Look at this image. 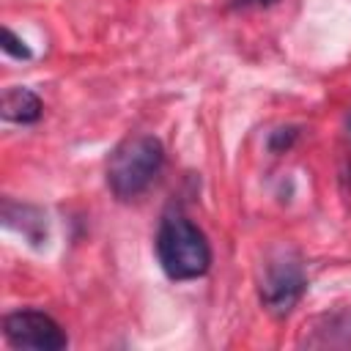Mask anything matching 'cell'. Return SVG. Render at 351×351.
I'll return each instance as SVG.
<instances>
[{"instance_id": "2", "label": "cell", "mask_w": 351, "mask_h": 351, "mask_svg": "<svg viewBox=\"0 0 351 351\" xmlns=\"http://www.w3.org/2000/svg\"><path fill=\"white\" fill-rule=\"evenodd\" d=\"M165 167V145L156 134H126L107 156V167H104V181L107 189L129 203L137 200L143 192H148V186L159 178Z\"/></svg>"}, {"instance_id": "9", "label": "cell", "mask_w": 351, "mask_h": 351, "mask_svg": "<svg viewBox=\"0 0 351 351\" xmlns=\"http://www.w3.org/2000/svg\"><path fill=\"white\" fill-rule=\"evenodd\" d=\"M296 140H299V126H280L269 134L266 145H269L271 154H285Z\"/></svg>"}, {"instance_id": "5", "label": "cell", "mask_w": 351, "mask_h": 351, "mask_svg": "<svg viewBox=\"0 0 351 351\" xmlns=\"http://www.w3.org/2000/svg\"><path fill=\"white\" fill-rule=\"evenodd\" d=\"M3 225L8 230H16L27 244L41 247L49 239V228H47V214L44 208L33 206V203H22V200H11L3 197V208H0Z\"/></svg>"}, {"instance_id": "11", "label": "cell", "mask_w": 351, "mask_h": 351, "mask_svg": "<svg viewBox=\"0 0 351 351\" xmlns=\"http://www.w3.org/2000/svg\"><path fill=\"white\" fill-rule=\"evenodd\" d=\"M348 134H351V115H348Z\"/></svg>"}, {"instance_id": "3", "label": "cell", "mask_w": 351, "mask_h": 351, "mask_svg": "<svg viewBox=\"0 0 351 351\" xmlns=\"http://www.w3.org/2000/svg\"><path fill=\"white\" fill-rule=\"evenodd\" d=\"M307 291V274L302 258L293 250H277L266 258L261 280H258V299L271 318H288L293 307L302 302Z\"/></svg>"}, {"instance_id": "1", "label": "cell", "mask_w": 351, "mask_h": 351, "mask_svg": "<svg viewBox=\"0 0 351 351\" xmlns=\"http://www.w3.org/2000/svg\"><path fill=\"white\" fill-rule=\"evenodd\" d=\"M154 252L159 269L173 282H189L206 277L214 261L206 233L189 219V214L181 206H167L162 211L154 236Z\"/></svg>"}, {"instance_id": "6", "label": "cell", "mask_w": 351, "mask_h": 351, "mask_svg": "<svg viewBox=\"0 0 351 351\" xmlns=\"http://www.w3.org/2000/svg\"><path fill=\"white\" fill-rule=\"evenodd\" d=\"M0 115L3 121L8 123H22V126H30V123H38L41 115H44V101L36 90L30 88H5L3 90V99H0Z\"/></svg>"}, {"instance_id": "8", "label": "cell", "mask_w": 351, "mask_h": 351, "mask_svg": "<svg viewBox=\"0 0 351 351\" xmlns=\"http://www.w3.org/2000/svg\"><path fill=\"white\" fill-rule=\"evenodd\" d=\"M0 49L8 55V58H16V60H30L33 58V49L22 41V36H16L11 27H3V44Z\"/></svg>"}, {"instance_id": "7", "label": "cell", "mask_w": 351, "mask_h": 351, "mask_svg": "<svg viewBox=\"0 0 351 351\" xmlns=\"http://www.w3.org/2000/svg\"><path fill=\"white\" fill-rule=\"evenodd\" d=\"M307 346H315V348H329V346H337V348H351V313H335V315H321L310 335L304 337Z\"/></svg>"}, {"instance_id": "10", "label": "cell", "mask_w": 351, "mask_h": 351, "mask_svg": "<svg viewBox=\"0 0 351 351\" xmlns=\"http://www.w3.org/2000/svg\"><path fill=\"white\" fill-rule=\"evenodd\" d=\"M277 0H230L233 8H266V5H274Z\"/></svg>"}, {"instance_id": "4", "label": "cell", "mask_w": 351, "mask_h": 351, "mask_svg": "<svg viewBox=\"0 0 351 351\" xmlns=\"http://www.w3.org/2000/svg\"><path fill=\"white\" fill-rule=\"evenodd\" d=\"M3 337L11 348H33V351H60L69 346L63 326L44 310L22 307L3 315Z\"/></svg>"}]
</instances>
